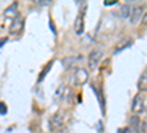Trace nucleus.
<instances>
[{"instance_id":"obj_5","label":"nucleus","mask_w":147,"mask_h":133,"mask_svg":"<svg viewBox=\"0 0 147 133\" xmlns=\"http://www.w3.org/2000/svg\"><path fill=\"white\" fill-rule=\"evenodd\" d=\"M22 28H24V19H22V16L16 15L15 19L12 21V25H10L9 31H10V34L15 35V34H19L22 31Z\"/></svg>"},{"instance_id":"obj_15","label":"nucleus","mask_w":147,"mask_h":133,"mask_svg":"<svg viewBox=\"0 0 147 133\" xmlns=\"http://www.w3.org/2000/svg\"><path fill=\"white\" fill-rule=\"evenodd\" d=\"M115 3H116V0H106L105 6H112V5H115Z\"/></svg>"},{"instance_id":"obj_17","label":"nucleus","mask_w":147,"mask_h":133,"mask_svg":"<svg viewBox=\"0 0 147 133\" xmlns=\"http://www.w3.org/2000/svg\"><path fill=\"white\" fill-rule=\"evenodd\" d=\"M6 42H7V39H2V40H0V47H2V46H3Z\"/></svg>"},{"instance_id":"obj_12","label":"nucleus","mask_w":147,"mask_h":133,"mask_svg":"<svg viewBox=\"0 0 147 133\" xmlns=\"http://www.w3.org/2000/svg\"><path fill=\"white\" fill-rule=\"evenodd\" d=\"M52 65H53V61H50V62H49V65L43 70V72H41V74H40V77H38V81H43V78L46 77V74H47V72L49 71H50V68H52Z\"/></svg>"},{"instance_id":"obj_9","label":"nucleus","mask_w":147,"mask_h":133,"mask_svg":"<svg viewBox=\"0 0 147 133\" xmlns=\"http://www.w3.org/2000/svg\"><path fill=\"white\" fill-rule=\"evenodd\" d=\"M140 123H141V121H140L138 117H131V118H129V126H128L129 132H138V124H140Z\"/></svg>"},{"instance_id":"obj_7","label":"nucleus","mask_w":147,"mask_h":133,"mask_svg":"<svg viewBox=\"0 0 147 133\" xmlns=\"http://www.w3.org/2000/svg\"><path fill=\"white\" fill-rule=\"evenodd\" d=\"M74 30L77 34H82L84 33V18L82 16H77L75 22H74Z\"/></svg>"},{"instance_id":"obj_4","label":"nucleus","mask_w":147,"mask_h":133,"mask_svg":"<svg viewBox=\"0 0 147 133\" xmlns=\"http://www.w3.org/2000/svg\"><path fill=\"white\" fill-rule=\"evenodd\" d=\"M132 111L136 114H141L146 111V96L144 95H137L132 101Z\"/></svg>"},{"instance_id":"obj_6","label":"nucleus","mask_w":147,"mask_h":133,"mask_svg":"<svg viewBox=\"0 0 147 133\" xmlns=\"http://www.w3.org/2000/svg\"><path fill=\"white\" fill-rule=\"evenodd\" d=\"M143 15H144V8H136V9H132V12H131V24L137 25V24L141 21V16Z\"/></svg>"},{"instance_id":"obj_10","label":"nucleus","mask_w":147,"mask_h":133,"mask_svg":"<svg viewBox=\"0 0 147 133\" xmlns=\"http://www.w3.org/2000/svg\"><path fill=\"white\" fill-rule=\"evenodd\" d=\"M16 10H18V3L10 5V6L5 10V16H6V18H9V16H16Z\"/></svg>"},{"instance_id":"obj_11","label":"nucleus","mask_w":147,"mask_h":133,"mask_svg":"<svg viewBox=\"0 0 147 133\" xmlns=\"http://www.w3.org/2000/svg\"><path fill=\"white\" fill-rule=\"evenodd\" d=\"M146 84H147V74H146V71H143V74L138 80V89H146Z\"/></svg>"},{"instance_id":"obj_16","label":"nucleus","mask_w":147,"mask_h":133,"mask_svg":"<svg viewBox=\"0 0 147 133\" xmlns=\"http://www.w3.org/2000/svg\"><path fill=\"white\" fill-rule=\"evenodd\" d=\"M140 130H141V133H146V121L141 123V129Z\"/></svg>"},{"instance_id":"obj_8","label":"nucleus","mask_w":147,"mask_h":133,"mask_svg":"<svg viewBox=\"0 0 147 133\" xmlns=\"http://www.w3.org/2000/svg\"><path fill=\"white\" fill-rule=\"evenodd\" d=\"M131 12H132V8L128 3L127 5H122L119 8V16L121 18H128V16H131Z\"/></svg>"},{"instance_id":"obj_14","label":"nucleus","mask_w":147,"mask_h":133,"mask_svg":"<svg viewBox=\"0 0 147 133\" xmlns=\"http://www.w3.org/2000/svg\"><path fill=\"white\" fill-rule=\"evenodd\" d=\"M118 133H129V129L128 127H121V129H118Z\"/></svg>"},{"instance_id":"obj_13","label":"nucleus","mask_w":147,"mask_h":133,"mask_svg":"<svg viewBox=\"0 0 147 133\" xmlns=\"http://www.w3.org/2000/svg\"><path fill=\"white\" fill-rule=\"evenodd\" d=\"M6 113H7L6 104H5V102H0V115H5Z\"/></svg>"},{"instance_id":"obj_2","label":"nucleus","mask_w":147,"mask_h":133,"mask_svg":"<svg viewBox=\"0 0 147 133\" xmlns=\"http://www.w3.org/2000/svg\"><path fill=\"white\" fill-rule=\"evenodd\" d=\"M88 80V72L87 70L84 68H77L75 72H74V77H72V81L75 86H82V84H85Z\"/></svg>"},{"instance_id":"obj_1","label":"nucleus","mask_w":147,"mask_h":133,"mask_svg":"<svg viewBox=\"0 0 147 133\" xmlns=\"http://www.w3.org/2000/svg\"><path fill=\"white\" fill-rule=\"evenodd\" d=\"M66 113L65 111H57V113H55L53 115H52V118H50V129L52 130H57V129H60L63 126V123L66 121Z\"/></svg>"},{"instance_id":"obj_3","label":"nucleus","mask_w":147,"mask_h":133,"mask_svg":"<svg viewBox=\"0 0 147 133\" xmlns=\"http://www.w3.org/2000/svg\"><path fill=\"white\" fill-rule=\"evenodd\" d=\"M102 56H103V52L100 49H94L90 52L88 55V67L90 70H96L97 67H99L100 61H102Z\"/></svg>"}]
</instances>
